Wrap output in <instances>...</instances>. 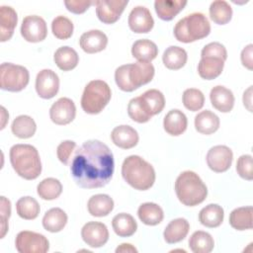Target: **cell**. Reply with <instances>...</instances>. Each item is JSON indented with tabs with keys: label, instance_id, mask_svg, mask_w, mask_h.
Here are the masks:
<instances>
[{
	"label": "cell",
	"instance_id": "49",
	"mask_svg": "<svg viewBox=\"0 0 253 253\" xmlns=\"http://www.w3.org/2000/svg\"><path fill=\"white\" fill-rule=\"evenodd\" d=\"M252 54H253V44L249 43L246 45L240 55V59L242 62V65L245 66L247 69L252 70L253 69V59H252Z\"/></svg>",
	"mask_w": 253,
	"mask_h": 253
},
{
	"label": "cell",
	"instance_id": "46",
	"mask_svg": "<svg viewBox=\"0 0 253 253\" xmlns=\"http://www.w3.org/2000/svg\"><path fill=\"white\" fill-rule=\"evenodd\" d=\"M75 147L76 143L73 140H63L62 142H60L56 148V155L59 161L67 165Z\"/></svg>",
	"mask_w": 253,
	"mask_h": 253
},
{
	"label": "cell",
	"instance_id": "27",
	"mask_svg": "<svg viewBox=\"0 0 253 253\" xmlns=\"http://www.w3.org/2000/svg\"><path fill=\"white\" fill-rule=\"evenodd\" d=\"M87 209L91 215L102 217L108 215L114 209L113 199L106 194H97L92 196L87 203Z\"/></svg>",
	"mask_w": 253,
	"mask_h": 253
},
{
	"label": "cell",
	"instance_id": "33",
	"mask_svg": "<svg viewBox=\"0 0 253 253\" xmlns=\"http://www.w3.org/2000/svg\"><path fill=\"white\" fill-rule=\"evenodd\" d=\"M137 215L142 223L146 225H157L164 217L163 210L155 203H143L138 207Z\"/></svg>",
	"mask_w": 253,
	"mask_h": 253
},
{
	"label": "cell",
	"instance_id": "23",
	"mask_svg": "<svg viewBox=\"0 0 253 253\" xmlns=\"http://www.w3.org/2000/svg\"><path fill=\"white\" fill-rule=\"evenodd\" d=\"M18 15L10 6L0 7V41L2 42L9 41L17 26Z\"/></svg>",
	"mask_w": 253,
	"mask_h": 253
},
{
	"label": "cell",
	"instance_id": "34",
	"mask_svg": "<svg viewBox=\"0 0 253 253\" xmlns=\"http://www.w3.org/2000/svg\"><path fill=\"white\" fill-rule=\"evenodd\" d=\"M253 209L251 206L234 209L229 214V223L236 230H247L253 227Z\"/></svg>",
	"mask_w": 253,
	"mask_h": 253
},
{
	"label": "cell",
	"instance_id": "41",
	"mask_svg": "<svg viewBox=\"0 0 253 253\" xmlns=\"http://www.w3.org/2000/svg\"><path fill=\"white\" fill-rule=\"evenodd\" d=\"M73 23L65 16H57L52 20L51 32L59 40H67L73 34Z\"/></svg>",
	"mask_w": 253,
	"mask_h": 253
},
{
	"label": "cell",
	"instance_id": "44",
	"mask_svg": "<svg viewBox=\"0 0 253 253\" xmlns=\"http://www.w3.org/2000/svg\"><path fill=\"white\" fill-rule=\"evenodd\" d=\"M127 114L128 117L139 124H143V123H147L151 118L149 116H147L144 111L142 110L139 101H138V97L132 98L127 105Z\"/></svg>",
	"mask_w": 253,
	"mask_h": 253
},
{
	"label": "cell",
	"instance_id": "29",
	"mask_svg": "<svg viewBox=\"0 0 253 253\" xmlns=\"http://www.w3.org/2000/svg\"><path fill=\"white\" fill-rule=\"evenodd\" d=\"M53 60L59 69L63 71H69L77 66L79 62V56L75 49L68 45H64L58 47L55 50L53 54Z\"/></svg>",
	"mask_w": 253,
	"mask_h": 253
},
{
	"label": "cell",
	"instance_id": "1",
	"mask_svg": "<svg viewBox=\"0 0 253 253\" xmlns=\"http://www.w3.org/2000/svg\"><path fill=\"white\" fill-rule=\"evenodd\" d=\"M114 168V155L109 146L100 140L91 139L75 151L70 172L79 187L97 189L111 181Z\"/></svg>",
	"mask_w": 253,
	"mask_h": 253
},
{
	"label": "cell",
	"instance_id": "47",
	"mask_svg": "<svg viewBox=\"0 0 253 253\" xmlns=\"http://www.w3.org/2000/svg\"><path fill=\"white\" fill-rule=\"evenodd\" d=\"M0 205H1V210H0V213H1V238H3L5 236V234L8 231V219L10 217L11 214V203L8 199H6L4 196L1 197V201H0Z\"/></svg>",
	"mask_w": 253,
	"mask_h": 253
},
{
	"label": "cell",
	"instance_id": "24",
	"mask_svg": "<svg viewBox=\"0 0 253 253\" xmlns=\"http://www.w3.org/2000/svg\"><path fill=\"white\" fill-rule=\"evenodd\" d=\"M224 62L225 61L219 57L203 56L198 64V73L203 79H214L221 74Z\"/></svg>",
	"mask_w": 253,
	"mask_h": 253
},
{
	"label": "cell",
	"instance_id": "35",
	"mask_svg": "<svg viewBox=\"0 0 253 253\" xmlns=\"http://www.w3.org/2000/svg\"><path fill=\"white\" fill-rule=\"evenodd\" d=\"M188 59L187 51L177 45H171L167 47L162 55V61L168 69L178 70L182 68Z\"/></svg>",
	"mask_w": 253,
	"mask_h": 253
},
{
	"label": "cell",
	"instance_id": "37",
	"mask_svg": "<svg viewBox=\"0 0 253 253\" xmlns=\"http://www.w3.org/2000/svg\"><path fill=\"white\" fill-rule=\"evenodd\" d=\"M189 247L194 253H210L214 247V240L209 232L197 230L189 238Z\"/></svg>",
	"mask_w": 253,
	"mask_h": 253
},
{
	"label": "cell",
	"instance_id": "30",
	"mask_svg": "<svg viewBox=\"0 0 253 253\" xmlns=\"http://www.w3.org/2000/svg\"><path fill=\"white\" fill-rule=\"evenodd\" d=\"M112 226L115 233L120 237H129L137 229V223L133 216L126 212L116 214L112 219Z\"/></svg>",
	"mask_w": 253,
	"mask_h": 253
},
{
	"label": "cell",
	"instance_id": "17",
	"mask_svg": "<svg viewBox=\"0 0 253 253\" xmlns=\"http://www.w3.org/2000/svg\"><path fill=\"white\" fill-rule=\"evenodd\" d=\"M139 104L144 113L152 118L162 112L165 107V98L162 92L157 89H149L138 96Z\"/></svg>",
	"mask_w": 253,
	"mask_h": 253
},
{
	"label": "cell",
	"instance_id": "38",
	"mask_svg": "<svg viewBox=\"0 0 253 253\" xmlns=\"http://www.w3.org/2000/svg\"><path fill=\"white\" fill-rule=\"evenodd\" d=\"M16 211L20 217L32 220L38 217L41 208L36 199L30 196L20 198L16 203Z\"/></svg>",
	"mask_w": 253,
	"mask_h": 253
},
{
	"label": "cell",
	"instance_id": "40",
	"mask_svg": "<svg viewBox=\"0 0 253 253\" xmlns=\"http://www.w3.org/2000/svg\"><path fill=\"white\" fill-rule=\"evenodd\" d=\"M210 17L215 24L225 25L232 18V8L224 0H215L210 6Z\"/></svg>",
	"mask_w": 253,
	"mask_h": 253
},
{
	"label": "cell",
	"instance_id": "20",
	"mask_svg": "<svg viewBox=\"0 0 253 253\" xmlns=\"http://www.w3.org/2000/svg\"><path fill=\"white\" fill-rule=\"evenodd\" d=\"M210 99L212 107L221 113H228L234 106V95L228 88L217 85L210 93Z\"/></svg>",
	"mask_w": 253,
	"mask_h": 253
},
{
	"label": "cell",
	"instance_id": "42",
	"mask_svg": "<svg viewBox=\"0 0 253 253\" xmlns=\"http://www.w3.org/2000/svg\"><path fill=\"white\" fill-rule=\"evenodd\" d=\"M182 101L186 109L192 112H197L203 108L205 104V96L201 90L189 88L184 91Z\"/></svg>",
	"mask_w": 253,
	"mask_h": 253
},
{
	"label": "cell",
	"instance_id": "6",
	"mask_svg": "<svg viewBox=\"0 0 253 253\" xmlns=\"http://www.w3.org/2000/svg\"><path fill=\"white\" fill-rule=\"evenodd\" d=\"M211 33V24L208 18L200 12L187 15L179 20L174 27V36L177 41L185 43L193 42L208 37Z\"/></svg>",
	"mask_w": 253,
	"mask_h": 253
},
{
	"label": "cell",
	"instance_id": "32",
	"mask_svg": "<svg viewBox=\"0 0 253 253\" xmlns=\"http://www.w3.org/2000/svg\"><path fill=\"white\" fill-rule=\"evenodd\" d=\"M224 217L223 209L217 204H210L203 208L199 212L200 222L210 228L219 226Z\"/></svg>",
	"mask_w": 253,
	"mask_h": 253
},
{
	"label": "cell",
	"instance_id": "11",
	"mask_svg": "<svg viewBox=\"0 0 253 253\" xmlns=\"http://www.w3.org/2000/svg\"><path fill=\"white\" fill-rule=\"evenodd\" d=\"M127 3V0H97L94 2L96 15L104 24H114L120 19Z\"/></svg>",
	"mask_w": 253,
	"mask_h": 253
},
{
	"label": "cell",
	"instance_id": "7",
	"mask_svg": "<svg viewBox=\"0 0 253 253\" xmlns=\"http://www.w3.org/2000/svg\"><path fill=\"white\" fill-rule=\"evenodd\" d=\"M112 97V91L107 82L92 80L84 88L81 97V108L90 115H96L103 111Z\"/></svg>",
	"mask_w": 253,
	"mask_h": 253
},
{
	"label": "cell",
	"instance_id": "16",
	"mask_svg": "<svg viewBox=\"0 0 253 253\" xmlns=\"http://www.w3.org/2000/svg\"><path fill=\"white\" fill-rule=\"evenodd\" d=\"M128 27L136 34L149 33L153 26L154 20L150 11L144 6H135L128 16Z\"/></svg>",
	"mask_w": 253,
	"mask_h": 253
},
{
	"label": "cell",
	"instance_id": "22",
	"mask_svg": "<svg viewBox=\"0 0 253 253\" xmlns=\"http://www.w3.org/2000/svg\"><path fill=\"white\" fill-rule=\"evenodd\" d=\"M190 230L189 221L184 217H178L171 220L164 229V240L169 244H174L182 241L187 236Z\"/></svg>",
	"mask_w": 253,
	"mask_h": 253
},
{
	"label": "cell",
	"instance_id": "48",
	"mask_svg": "<svg viewBox=\"0 0 253 253\" xmlns=\"http://www.w3.org/2000/svg\"><path fill=\"white\" fill-rule=\"evenodd\" d=\"M94 2L91 0H66L64 5L68 11L74 14L84 13Z\"/></svg>",
	"mask_w": 253,
	"mask_h": 253
},
{
	"label": "cell",
	"instance_id": "14",
	"mask_svg": "<svg viewBox=\"0 0 253 253\" xmlns=\"http://www.w3.org/2000/svg\"><path fill=\"white\" fill-rule=\"evenodd\" d=\"M59 90L58 75L51 69L41 70L36 77V91L42 99L53 98Z\"/></svg>",
	"mask_w": 253,
	"mask_h": 253
},
{
	"label": "cell",
	"instance_id": "12",
	"mask_svg": "<svg viewBox=\"0 0 253 253\" xmlns=\"http://www.w3.org/2000/svg\"><path fill=\"white\" fill-rule=\"evenodd\" d=\"M232 150L226 145H215L207 153V164L211 170L216 173L227 171L232 163Z\"/></svg>",
	"mask_w": 253,
	"mask_h": 253
},
{
	"label": "cell",
	"instance_id": "9",
	"mask_svg": "<svg viewBox=\"0 0 253 253\" xmlns=\"http://www.w3.org/2000/svg\"><path fill=\"white\" fill-rule=\"evenodd\" d=\"M15 247L20 253H45L49 249V242L41 233L23 230L16 236Z\"/></svg>",
	"mask_w": 253,
	"mask_h": 253
},
{
	"label": "cell",
	"instance_id": "19",
	"mask_svg": "<svg viewBox=\"0 0 253 253\" xmlns=\"http://www.w3.org/2000/svg\"><path fill=\"white\" fill-rule=\"evenodd\" d=\"M111 138L115 145L123 149L134 147L139 140L137 131L127 125L116 126L111 132Z\"/></svg>",
	"mask_w": 253,
	"mask_h": 253
},
{
	"label": "cell",
	"instance_id": "25",
	"mask_svg": "<svg viewBox=\"0 0 253 253\" xmlns=\"http://www.w3.org/2000/svg\"><path fill=\"white\" fill-rule=\"evenodd\" d=\"M186 5V0H156L154 2V9L161 20L171 21Z\"/></svg>",
	"mask_w": 253,
	"mask_h": 253
},
{
	"label": "cell",
	"instance_id": "15",
	"mask_svg": "<svg viewBox=\"0 0 253 253\" xmlns=\"http://www.w3.org/2000/svg\"><path fill=\"white\" fill-rule=\"evenodd\" d=\"M76 116V107L74 102L66 97L59 98L49 109V117L52 123L59 126L68 125Z\"/></svg>",
	"mask_w": 253,
	"mask_h": 253
},
{
	"label": "cell",
	"instance_id": "45",
	"mask_svg": "<svg viewBox=\"0 0 253 253\" xmlns=\"http://www.w3.org/2000/svg\"><path fill=\"white\" fill-rule=\"evenodd\" d=\"M203 56H215L225 61L227 58V51L223 44L217 42H213L206 44L203 47L201 51V57Z\"/></svg>",
	"mask_w": 253,
	"mask_h": 253
},
{
	"label": "cell",
	"instance_id": "10",
	"mask_svg": "<svg viewBox=\"0 0 253 253\" xmlns=\"http://www.w3.org/2000/svg\"><path fill=\"white\" fill-rule=\"evenodd\" d=\"M21 35L27 42H39L43 41L47 35L45 21L37 15H29L23 19Z\"/></svg>",
	"mask_w": 253,
	"mask_h": 253
},
{
	"label": "cell",
	"instance_id": "52",
	"mask_svg": "<svg viewBox=\"0 0 253 253\" xmlns=\"http://www.w3.org/2000/svg\"><path fill=\"white\" fill-rule=\"evenodd\" d=\"M1 112H2V126H1V128H4L5 127V124H6V121H7V119L9 118V116H4L5 115V113H6V110H5V108L4 107H1Z\"/></svg>",
	"mask_w": 253,
	"mask_h": 253
},
{
	"label": "cell",
	"instance_id": "39",
	"mask_svg": "<svg viewBox=\"0 0 253 253\" xmlns=\"http://www.w3.org/2000/svg\"><path fill=\"white\" fill-rule=\"evenodd\" d=\"M37 192L40 198L45 201L57 199L62 193V185L59 180L55 178H45L39 183Z\"/></svg>",
	"mask_w": 253,
	"mask_h": 253
},
{
	"label": "cell",
	"instance_id": "31",
	"mask_svg": "<svg viewBox=\"0 0 253 253\" xmlns=\"http://www.w3.org/2000/svg\"><path fill=\"white\" fill-rule=\"evenodd\" d=\"M220 125L219 118L210 110L200 112L195 117V127L198 132L211 134L215 132Z\"/></svg>",
	"mask_w": 253,
	"mask_h": 253
},
{
	"label": "cell",
	"instance_id": "13",
	"mask_svg": "<svg viewBox=\"0 0 253 253\" xmlns=\"http://www.w3.org/2000/svg\"><path fill=\"white\" fill-rule=\"evenodd\" d=\"M83 241L92 248L104 246L109 239V230L105 223L99 221H89L81 229Z\"/></svg>",
	"mask_w": 253,
	"mask_h": 253
},
{
	"label": "cell",
	"instance_id": "50",
	"mask_svg": "<svg viewBox=\"0 0 253 253\" xmlns=\"http://www.w3.org/2000/svg\"><path fill=\"white\" fill-rule=\"evenodd\" d=\"M243 104L249 112H252V86L243 93Z\"/></svg>",
	"mask_w": 253,
	"mask_h": 253
},
{
	"label": "cell",
	"instance_id": "51",
	"mask_svg": "<svg viewBox=\"0 0 253 253\" xmlns=\"http://www.w3.org/2000/svg\"><path fill=\"white\" fill-rule=\"evenodd\" d=\"M121 252H127V253H137V249L132 246L129 243H123L120 246L117 247L116 253H121Z\"/></svg>",
	"mask_w": 253,
	"mask_h": 253
},
{
	"label": "cell",
	"instance_id": "21",
	"mask_svg": "<svg viewBox=\"0 0 253 253\" xmlns=\"http://www.w3.org/2000/svg\"><path fill=\"white\" fill-rule=\"evenodd\" d=\"M188 126V120L186 115L178 110L173 109L169 111L163 120V127L165 131L173 136H178L182 134Z\"/></svg>",
	"mask_w": 253,
	"mask_h": 253
},
{
	"label": "cell",
	"instance_id": "8",
	"mask_svg": "<svg viewBox=\"0 0 253 253\" xmlns=\"http://www.w3.org/2000/svg\"><path fill=\"white\" fill-rule=\"evenodd\" d=\"M30 73L22 65L3 62L0 66V87L10 92L22 91L28 85Z\"/></svg>",
	"mask_w": 253,
	"mask_h": 253
},
{
	"label": "cell",
	"instance_id": "3",
	"mask_svg": "<svg viewBox=\"0 0 253 253\" xmlns=\"http://www.w3.org/2000/svg\"><path fill=\"white\" fill-rule=\"evenodd\" d=\"M122 176L129 186L139 191L150 189L155 182L153 166L138 155H129L124 160Z\"/></svg>",
	"mask_w": 253,
	"mask_h": 253
},
{
	"label": "cell",
	"instance_id": "26",
	"mask_svg": "<svg viewBox=\"0 0 253 253\" xmlns=\"http://www.w3.org/2000/svg\"><path fill=\"white\" fill-rule=\"evenodd\" d=\"M132 56L140 62H150L158 54V47L155 42L147 39L137 40L131 46Z\"/></svg>",
	"mask_w": 253,
	"mask_h": 253
},
{
	"label": "cell",
	"instance_id": "36",
	"mask_svg": "<svg viewBox=\"0 0 253 253\" xmlns=\"http://www.w3.org/2000/svg\"><path fill=\"white\" fill-rule=\"evenodd\" d=\"M11 129L15 136L25 139L30 138L35 134L37 130V125L32 117L27 115H20L14 119Z\"/></svg>",
	"mask_w": 253,
	"mask_h": 253
},
{
	"label": "cell",
	"instance_id": "5",
	"mask_svg": "<svg viewBox=\"0 0 253 253\" xmlns=\"http://www.w3.org/2000/svg\"><path fill=\"white\" fill-rule=\"evenodd\" d=\"M175 192L178 200L187 207H195L203 203L208 196V188L200 176L194 171L182 172L175 181Z\"/></svg>",
	"mask_w": 253,
	"mask_h": 253
},
{
	"label": "cell",
	"instance_id": "18",
	"mask_svg": "<svg viewBox=\"0 0 253 253\" xmlns=\"http://www.w3.org/2000/svg\"><path fill=\"white\" fill-rule=\"evenodd\" d=\"M79 44L85 52L96 53L106 48L108 44V37L100 30H90L81 35Z\"/></svg>",
	"mask_w": 253,
	"mask_h": 253
},
{
	"label": "cell",
	"instance_id": "43",
	"mask_svg": "<svg viewBox=\"0 0 253 253\" xmlns=\"http://www.w3.org/2000/svg\"><path fill=\"white\" fill-rule=\"evenodd\" d=\"M236 171L237 174L245 180L251 181L253 179V163L250 154H243L237 159Z\"/></svg>",
	"mask_w": 253,
	"mask_h": 253
},
{
	"label": "cell",
	"instance_id": "28",
	"mask_svg": "<svg viewBox=\"0 0 253 253\" xmlns=\"http://www.w3.org/2000/svg\"><path fill=\"white\" fill-rule=\"evenodd\" d=\"M68 220L66 212L60 208L48 210L42 217V226L45 230L55 233L64 228Z\"/></svg>",
	"mask_w": 253,
	"mask_h": 253
},
{
	"label": "cell",
	"instance_id": "2",
	"mask_svg": "<svg viewBox=\"0 0 253 253\" xmlns=\"http://www.w3.org/2000/svg\"><path fill=\"white\" fill-rule=\"evenodd\" d=\"M10 162L16 173L26 179L35 180L42 173L39 151L31 144H15L10 148Z\"/></svg>",
	"mask_w": 253,
	"mask_h": 253
},
{
	"label": "cell",
	"instance_id": "4",
	"mask_svg": "<svg viewBox=\"0 0 253 253\" xmlns=\"http://www.w3.org/2000/svg\"><path fill=\"white\" fill-rule=\"evenodd\" d=\"M154 66L150 62H134L119 66L115 71V81L125 92H132L149 83L154 76Z\"/></svg>",
	"mask_w": 253,
	"mask_h": 253
}]
</instances>
